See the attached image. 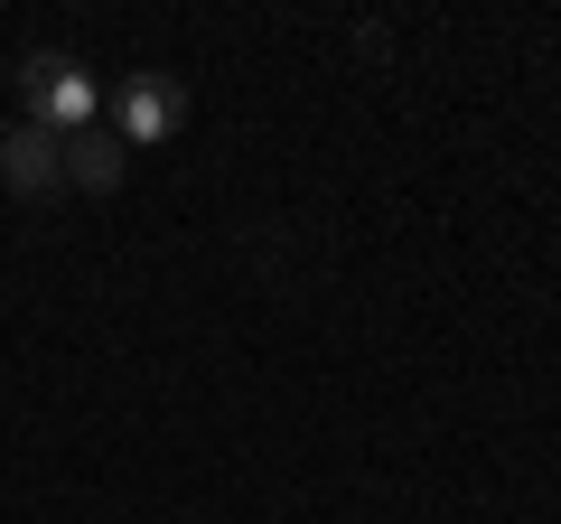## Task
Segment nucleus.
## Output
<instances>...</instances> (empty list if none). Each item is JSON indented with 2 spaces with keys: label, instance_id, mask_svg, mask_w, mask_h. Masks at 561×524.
<instances>
[{
  "label": "nucleus",
  "instance_id": "obj_1",
  "mask_svg": "<svg viewBox=\"0 0 561 524\" xmlns=\"http://www.w3.org/2000/svg\"><path fill=\"white\" fill-rule=\"evenodd\" d=\"M20 94H28V122H47L57 141H76V132H94V76H84L76 57H28L20 66Z\"/></svg>",
  "mask_w": 561,
  "mask_h": 524
},
{
  "label": "nucleus",
  "instance_id": "obj_2",
  "mask_svg": "<svg viewBox=\"0 0 561 524\" xmlns=\"http://www.w3.org/2000/svg\"><path fill=\"white\" fill-rule=\"evenodd\" d=\"M113 132H122V150H131V141H169V132H179V122H187V94H179V84H169V76H122V103H113Z\"/></svg>",
  "mask_w": 561,
  "mask_h": 524
},
{
  "label": "nucleus",
  "instance_id": "obj_3",
  "mask_svg": "<svg viewBox=\"0 0 561 524\" xmlns=\"http://www.w3.org/2000/svg\"><path fill=\"white\" fill-rule=\"evenodd\" d=\"M0 179L20 187V197H38V187H57V179H66V141L47 132V122H28V113H20V132L0 141Z\"/></svg>",
  "mask_w": 561,
  "mask_h": 524
},
{
  "label": "nucleus",
  "instance_id": "obj_4",
  "mask_svg": "<svg viewBox=\"0 0 561 524\" xmlns=\"http://www.w3.org/2000/svg\"><path fill=\"white\" fill-rule=\"evenodd\" d=\"M66 179H76V187H113L122 179V132H103V122L76 132V141H66Z\"/></svg>",
  "mask_w": 561,
  "mask_h": 524
}]
</instances>
